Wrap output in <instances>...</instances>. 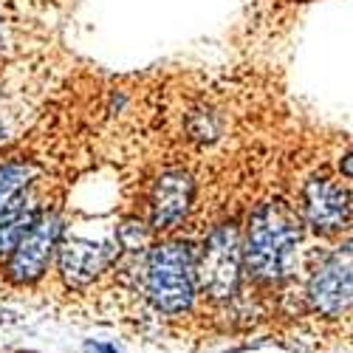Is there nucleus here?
<instances>
[{
  "label": "nucleus",
  "instance_id": "10",
  "mask_svg": "<svg viewBox=\"0 0 353 353\" xmlns=\"http://www.w3.org/2000/svg\"><path fill=\"white\" fill-rule=\"evenodd\" d=\"M37 215H40L37 210H20L17 215L0 221V254H9L17 246V241L28 232V226L37 221Z\"/></svg>",
  "mask_w": 353,
  "mask_h": 353
},
{
  "label": "nucleus",
  "instance_id": "14",
  "mask_svg": "<svg viewBox=\"0 0 353 353\" xmlns=\"http://www.w3.org/2000/svg\"><path fill=\"white\" fill-rule=\"evenodd\" d=\"M0 139H3V119H0Z\"/></svg>",
  "mask_w": 353,
  "mask_h": 353
},
{
  "label": "nucleus",
  "instance_id": "11",
  "mask_svg": "<svg viewBox=\"0 0 353 353\" xmlns=\"http://www.w3.org/2000/svg\"><path fill=\"white\" fill-rule=\"evenodd\" d=\"M119 243H122L125 249H130V252L144 249V243H147V232H144V226L136 223V221L122 223V226H119Z\"/></svg>",
  "mask_w": 353,
  "mask_h": 353
},
{
  "label": "nucleus",
  "instance_id": "12",
  "mask_svg": "<svg viewBox=\"0 0 353 353\" xmlns=\"http://www.w3.org/2000/svg\"><path fill=\"white\" fill-rule=\"evenodd\" d=\"M85 350H88V353H119L113 345H99V342H88Z\"/></svg>",
  "mask_w": 353,
  "mask_h": 353
},
{
  "label": "nucleus",
  "instance_id": "8",
  "mask_svg": "<svg viewBox=\"0 0 353 353\" xmlns=\"http://www.w3.org/2000/svg\"><path fill=\"white\" fill-rule=\"evenodd\" d=\"M57 249H60V272L68 285H88L116 257V249L82 238H71Z\"/></svg>",
  "mask_w": 353,
  "mask_h": 353
},
{
  "label": "nucleus",
  "instance_id": "4",
  "mask_svg": "<svg viewBox=\"0 0 353 353\" xmlns=\"http://www.w3.org/2000/svg\"><path fill=\"white\" fill-rule=\"evenodd\" d=\"M60 218L57 215H48V212H40L37 221L28 226V232L23 234V238L17 241V246L9 252V280L14 283H34L46 266L48 260L57 249V243H60Z\"/></svg>",
  "mask_w": 353,
  "mask_h": 353
},
{
  "label": "nucleus",
  "instance_id": "2",
  "mask_svg": "<svg viewBox=\"0 0 353 353\" xmlns=\"http://www.w3.org/2000/svg\"><path fill=\"white\" fill-rule=\"evenodd\" d=\"M147 297L161 314H184L195 300V254L187 243H159L147 254Z\"/></svg>",
  "mask_w": 353,
  "mask_h": 353
},
{
  "label": "nucleus",
  "instance_id": "5",
  "mask_svg": "<svg viewBox=\"0 0 353 353\" xmlns=\"http://www.w3.org/2000/svg\"><path fill=\"white\" fill-rule=\"evenodd\" d=\"M308 300L316 314L322 316H339L350 305V246L336 249L319 263L308 283Z\"/></svg>",
  "mask_w": 353,
  "mask_h": 353
},
{
  "label": "nucleus",
  "instance_id": "3",
  "mask_svg": "<svg viewBox=\"0 0 353 353\" xmlns=\"http://www.w3.org/2000/svg\"><path fill=\"white\" fill-rule=\"evenodd\" d=\"M241 277V234L232 223L218 226L195 263V280L212 300H229Z\"/></svg>",
  "mask_w": 353,
  "mask_h": 353
},
{
  "label": "nucleus",
  "instance_id": "1",
  "mask_svg": "<svg viewBox=\"0 0 353 353\" xmlns=\"http://www.w3.org/2000/svg\"><path fill=\"white\" fill-rule=\"evenodd\" d=\"M300 243V221L283 201L263 203L254 210L246 226V241L241 243V260L254 280H280Z\"/></svg>",
  "mask_w": 353,
  "mask_h": 353
},
{
  "label": "nucleus",
  "instance_id": "9",
  "mask_svg": "<svg viewBox=\"0 0 353 353\" xmlns=\"http://www.w3.org/2000/svg\"><path fill=\"white\" fill-rule=\"evenodd\" d=\"M34 175H37V167L28 161L0 164V221L26 210V192Z\"/></svg>",
  "mask_w": 353,
  "mask_h": 353
},
{
  "label": "nucleus",
  "instance_id": "6",
  "mask_svg": "<svg viewBox=\"0 0 353 353\" xmlns=\"http://www.w3.org/2000/svg\"><path fill=\"white\" fill-rule=\"evenodd\" d=\"M303 207L305 218L316 232H339L347 229L350 221V198L347 190L325 181V179H314L303 190Z\"/></svg>",
  "mask_w": 353,
  "mask_h": 353
},
{
  "label": "nucleus",
  "instance_id": "7",
  "mask_svg": "<svg viewBox=\"0 0 353 353\" xmlns=\"http://www.w3.org/2000/svg\"><path fill=\"white\" fill-rule=\"evenodd\" d=\"M192 201V181L190 175L181 170L164 172L156 181L153 198H150V223L159 232H167L172 226H179L190 210Z\"/></svg>",
  "mask_w": 353,
  "mask_h": 353
},
{
  "label": "nucleus",
  "instance_id": "13",
  "mask_svg": "<svg viewBox=\"0 0 353 353\" xmlns=\"http://www.w3.org/2000/svg\"><path fill=\"white\" fill-rule=\"evenodd\" d=\"M0 46H3V26H0Z\"/></svg>",
  "mask_w": 353,
  "mask_h": 353
}]
</instances>
